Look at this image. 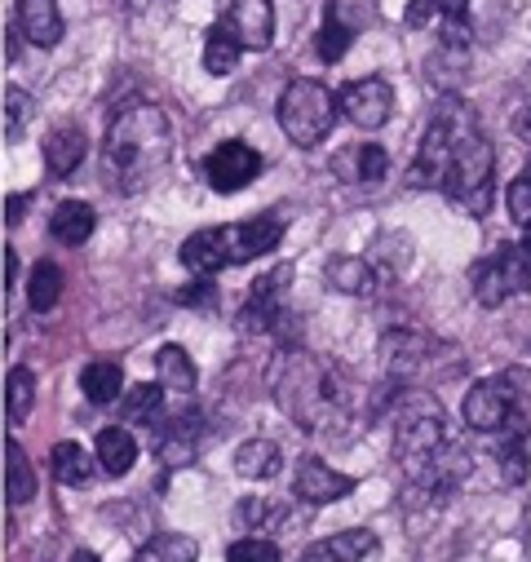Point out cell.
Masks as SVG:
<instances>
[{"label":"cell","instance_id":"22","mask_svg":"<svg viewBox=\"0 0 531 562\" xmlns=\"http://www.w3.org/2000/svg\"><path fill=\"white\" fill-rule=\"evenodd\" d=\"M120 426H151L160 430V420H165V385H128L124 390V403H120Z\"/></svg>","mask_w":531,"mask_h":562},{"label":"cell","instance_id":"1","mask_svg":"<svg viewBox=\"0 0 531 562\" xmlns=\"http://www.w3.org/2000/svg\"><path fill=\"white\" fill-rule=\"evenodd\" d=\"M169 115L156 102H124L115 106L102 143V169L115 191H143L169 165Z\"/></svg>","mask_w":531,"mask_h":562},{"label":"cell","instance_id":"29","mask_svg":"<svg viewBox=\"0 0 531 562\" xmlns=\"http://www.w3.org/2000/svg\"><path fill=\"white\" fill-rule=\"evenodd\" d=\"M5 496H10V505H27L36 496V474H32V461L19 448V439H5Z\"/></svg>","mask_w":531,"mask_h":562},{"label":"cell","instance_id":"19","mask_svg":"<svg viewBox=\"0 0 531 562\" xmlns=\"http://www.w3.org/2000/svg\"><path fill=\"white\" fill-rule=\"evenodd\" d=\"M284 465V452L275 439H244L235 448V474L248 479V483H271Z\"/></svg>","mask_w":531,"mask_h":562},{"label":"cell","instance_id":"34","mask_svg":"<svg viewBox=\"0 0 531 562\" xmlns=\"http://www.w3.org/2000/svg\"><path fill=\"white\" fill-rule=\"evenodd\" d=\"M443 14V45L465 49L470 45V0H434Z\"/></svg>","mask_w":531,"mask_h":562},{"label":"cell","instance_id":"38","mask_svg":"<svg viewBox=\"0 0 531 562\" xmlns=\"http://www.w3.org/2000/svg\"><path fill=\"white\" fill-rule=\"evenodd\" d=\"M500 381H505V390H509L513 407L527 416V407H531V368L513 363V368H505V372H500Z\"/></svg>","mask_w":531,"mask_h":562},{"label":"cell","instance_id":"5","mask_svg":"<svg viewBox=\"0 0 531 562\" xmlns=\"http://www.w3.org/2000/svg\"><path fill=\"white\" fill-rule=\"evenodd\" d=\"M470 124H478V115H474V106H465L461 98H439V106H434V115H430V128H426V137H421V147H417V160H413V169H408V182L413 187H439L443 191V182H448V173H452V160H456V143H461V133L470 128Z\"/></svg>","mask_w":531,"mask_h":562},{"label":"cell","instance_id":"18","mask_svg":"<svg viewBox=\"0 0 531 562\" xmlns=\"http://www.w3.org/2000/svg\"><path fill=\"white\" fill-rule=\"evenodd\" d=\"M89 156V137L76 128V124H63L45 137V165L54 178H71Z\"/></svg>","mask_w":531,"mask_h":562},{"label":"cell","instance_id":"45","mask_svg":"<svg viewBox=\"0 0 531 562\" xmlns=\"http://www.w3.org/2000/svg\"><path fill=\"white\" fill-rule=\"evenodd\" d=\"M513 133L522 137V143H531V106H522V111L513 115Z\"/></svg>","mask_w":531,"mask_h":562},{"label":"cell","instance_id":"49","mask_svg":"<svg viewBox=\"0 0 531 562\" xmlns=\"http://www.w3.org/2000/svg\"><path fill=\"white\" fill-rule=\"evenodd\" d=\"M133 5H147V0H133Z\"/></svg>","mask_w":531,"mask_h":562},{"label":"cell","instance_id":"42","mask_svg":"<svg viewBox=\"0 0 531 562\" xmlns=\"http://www.w3.org/2000/svg\"><path fill=\"white\" fill-rule=\"evenodd\" d=\"M434 14H439L434 0H413V5L404 10V23H408V27H430Z\"/></svg>","mask_w":531,"mask_h":562},{"label":"cell","instance_id":"41","mask_svg":"<svg viewBox=\"0 0 531 562\" xmlns=\"http://www.w3.org/2000/svg\"><path fill=\"white\" fill-rule=\"evenodd\" d=\"M505 204H509V217H513L518 226H527V222H531V182H527L522 173L509 182V191H505Z\"/></svg>","mask_w":531,"mask_h":562},{"label":"cell","instance_id":"15","mask_svg":"<svg viewBox=\"0 0 531 562\" xmlns=\"http://www.w3.org/2000/svg\"><path fill=\"white\" fill-rule=\"evenodd\" d=\"M346 10H350V0H328V5H324V27H319V36H315L319 63H341V58L350 54V45H354V36H359V23H354Z\"/></svg>","mask_w":531,"mask_h":562},{"label":"cell","instance_id":"32","mask_svg":"<svg viewBox=\"0 0 531 562\" xmlns=\"http://www.w3.org/2000/svg\"><path fill=\"white\" fill-rule=\"evenodd\" d=\"M32 403H36L32 368H10V376H5V416H10V426H23V420L32 416Z\"/></svg>","mask_w":531,"mask_h":562},{"label":"cell","instance_id":"25","mask_svg":"<svg viewBox=\"0 0 531 562\" xmlns=\"http://www.w3.org/2000/svg\"><path fill=\"white\" fill-rule=\"evenodd\" d=\"M381 270L372 266V257H332L328 261V284L337 293H350V297H363L376 289Z\"/></svg>","mask_w":531,"mask_h":562},{"label":"cell","instance_id":"36","mask_svg":"<svg viewBox=\"0 0 531 562\" xmlns=\"http://www.w3.org/2000/svg\"><path fill=\"white\" fill-rule=\"evenodd\" d=\"M226 562H280V544L266 536H244L226 549Z\"/></svg>","mask_w":531,"mask_h":562},{"label":"cell","instance_id":"30","mask_svg":"<svg viewBox=\"0 0 531 562\" xmlns=\"http://www.w3.org/2000/svg\"><path fill=\"white\" fill-rule=\"evenodd\" d=\"M133 562H200V544L182 531H160L138 549Z\"/></svg>","mask_w":531,"mask_h":562},{"label":"cell","instance_id":"26","mask_svg":"<svg viewBox=\"0 0 531 562\" xmlns=\"http://www.w3.org/2000/svg\"><path fill=\"white\" fill-rule=\"evenodd\" d=\"M80 390H84L89 403L106 407V403H115L120 390H124V368L111 363V359H93V363H84V372H80Z\"/></svg>","mask_w":531,"mask_h":562},{"label":"cell","instance_id":"16","mask_svg":"<svg viewBox=\"0 0 531 562\" xmlns=\"http://www.w3.org/2000/svg\"><path fill=\"white\" fill-rule=\"evenodd\" d=\"M332 173H337L341 182H381V178L389 173V156H385V147H376V143H354V147L337 151Z\"/></svg>","mask_w":531,"mask_h":562},{"label":"cell","instance_id":"7","mask_svg":"<svg viewBox=\"0 0 531 562\" xmlns=\"http://www.w3.org/2000/svg\"><path fill=\"white\" fill-rule=\"evenodd\" d=\"M337 106L341 102L332 98L328 85H319L310 76H297V80L284 85L275 115H280V128H284V137H289L293 147L315 151L319 143H328V133L337 124Z\"/></svg>","mask_w":531,"mask_h":562},{"label":"cell","instance_id":"8","mask_svg":"<svg viewBox=\"0 0 531 562\" xmlns=\"http://www.w3.org/2000/svg\"><path fill=\"white\" fill-rule=\"evenodd\" d=\"M452 355V346H443L439 337L421 333V328H394L381 337V372L389 376L394 390H417L426 376L443 372V359Z\"/></svg>","mask_w":531,"mask_h":562},{"label":"cell","instance_id":"27","mask_svg":"<svg viewBox=\"0 0 531 562\" xmlns=\"http://www.w3.org/2000/svg\"><path fill=\"white\" fill-rule=\"evenodd\" d=\"M156 372H160V385H165V390H173V394H195L200 372H195V363H191V355H187L182 346H160V350H156Z\"/></svg>","mask_w":531,"mask_h":562},{"label":"cell","instance_id":"2","mask_svg":"<svg viewBox=\"0 0 531 562\" xmlns=\"http://www.w3.org/2000/svg\"><path fill=\"white\" fill-rule=\"evenodd\" d=\"M271 394L297 430H324L346 407V376L302 346H280L271 363Z\"/></svg>","mask_w":531,"mask_h":562},{"label":"cell","instance_id":"33","mask_svg":"<svg viewBox=\"0 0 531 562\" xmlns=\"http://www.w3.org/2000/svg\"><path fill=\"white\" fill-rule=\"evenodd\" d=\"M239 54H244V45H239L222 23L204 36V71H208V76H230L235 63H239Z\"/></svg>","mask_w":531,"mask_h":562},{"label":"cell","instance_id":"10","mask_svg":"<svg viewBox=\"0 0 531 562\" xmlns=\"http://www.w3.org/2000/svg\"><path fill=\"white\" fill-rule=\"evenodd\" d=\"M461 416H465V426L474 435H500L505 426H513L522 412L513 407V398H509V390H505V381L496 372V376H483V381L470 385V394L461 403Z\"/></svg>","mask_w":531,"mask_h":562},{"label":"cell","instance_id":"4","mask_svg":"<svg viewBox=\"0 0 531 562\" xmlns=\"http://www.w3.org/2000/svg\"><path fill=\"white\" fill-rule=\"evenodd\" d=\"M443 448H448L443 407L434 403L430 390H408L404 407H398V420H394V461L404 465V474L421 487Z\"/></svg>","mask_w":531,"mask_h":562},{"label":"cell","instance_id":"40","mask_svg":"<svg viewBox=\"0 0 531 562\" xmlns=\"http://www.w3.org/2000/svg\"><path fill=\"white\" fill-rule=\"evenodd\" d=\"M239 518H244L252 531H261L266 522H284V505H275V501H244V505H239Z\"/></svg>","mask_w":531,"mask_h":562},{"label":"cell","instance_id":"28","mask_svg":"<svg viewBox=\"0 0 531 562\" xmlns=\"http://www.w3.org/2000/svg\"><path fill=\"white\" fill-rule=\"evenodd\" d=\"M49 470H54V479H58L63 487H89V479H93L89 452H84L80 443H71V439L54 443V452H49Z\"/></svg>","mask_w":531,"mask_h":562},{"label":"cell","instance_id":"20","mask_svg":"<svg viewBox=\"0 0 531 562\" xmlns=\"http://www.w3.org/2000/svg\"><path fill=\"white\" fill-rule=\"evenodd\" d=\"M527 416H518L513 426H505L500 430V443H496V470H500V483H509V487H518V483H527Z\"/></svg>","mask_w":531,"mask_h":562},{"label":"cell","instance_id":"14","mask_svg":"<svg viewBox=\"0 0 531 562\" xmlns=\"http://www.w3.org/2000/svg\"><path fill=\"white\" fill-rule=\"evenodd\" d=\"M200 443H204V420H200V412H178V416H169L165 426L156 430V457H160L169 470L191 465L195 452H200Z\"/></svg>","mask_w":531,"mask_h":562},{"label":"cell","instance_id":"21","mask_svg":"<svg viewBox=\"0 0 531 562\" xmlns=\"http://www.w3.org/2000/svg\"><path fill=\"white\" fill-rule=\"evenodd\" d=\"M93 457H98L102 474H111V479H124V474L133 470V461H138V439H133L124 426H106V430H98Z\"/></svg>","mask_w":531,"mask_h":562},{"label":"cell","instance_id":"39","mask_svg":"<svg viewBox=\"0 0 531 562\" xmlns=\"http://www.w3.org/2000/svg\"><path fill=\"white\" fill-rule=\"evenodd\" d=\"M173 302H178V306H195V311H213V306H217V289L208 284V274H195V284L178 289Z\"/></svg>","mask_w":531,"mask_h":562},{"label":"cell","instance_id":"46","mask_svg":"<svg viewBox=\"0 0 531 562\" xmlns=\"http://www.w3.org/2000/svg\"><path fill=\"white\" fill-rule=\"evenodd\" d=\"M14 279H19V252L5 248V289H14Z\"/></svg>","mask_w":531,"mask_h":562},{"label":"cell","instance_id":"3","mask_svg":"<svg viewBox=\"0 0 531 562\" xmlns=\"http://www.w3.org/2000/svg\"><path fill=\"white\" fill-rule=\"evenodd\" d=\"M284 239V217L266 213V217H248V222H230V226H208V231H195L187 244H182V266L191 274H217L226 266H244V261H257L271 248H280Z\"/></svg>","mask_w":531,"mask_h":562},{"label":"cell","instance_id":"24","mask_svg":"<svg viewBox=\"0 0 531 562\" xmlns=\"http://www.w3.org/2000/svg\"><path fill=\"white\" fill-rule=\"evenodd\" d=\"M470 289H474L478 306H487V311H496V306H505L513 297L509 279H505V266H500V252H492V257L470 266Z\"/></svg>","mask_w":531,"mask_h":562},{"label":"cell","instance_id":"37","mask_svg":"<svg viewBox=\"0 0 531 562\" xmlns=\"http://www.w3.org/2000/svg\"><path fill=\"white\" fill-rule=\"evenodd\" d=\"M32 120V93L23 89H5V143H19V133Z\"/></svg>","mask_w":531,"mask_h":562},{"label":"cell","instance_id":"11","mask_svg":"<svg viewBox=\"0 0 531 562\" xmlns=\"http://www.w3.org/2000/svg\"><path fill=\"white\" fill-rule=\"evenodd\" d=\"M337 102H341V115H346L354 128H363V133L381 128V124L394 115V89H389L385 76L350 80V85L337 93Z\"/></svg>","mask_w":531,"mask_h":562},{"label":"cell","instance_id":"47","mask_svg":"<svg viewBox=\"0 0 531 562\" xmlns=\"http://www.w3.org/2000/svg\"><path fill=\"white\" fill-rule=\"evenodd\" d=\"M522 244H527V248H531V222H527V226H522Z\"/></svg>","mask_w":531,"mask_h":562},{"label":"cell","instance_id":"23","mask_svg":"<svg viewBox=\"0 0 531 562\" xmlns=\"http://www.w3.org/2000/svg\"><path fill=\"white\" fill-rule=\"evenodd\" d=\"M93 226H98V213H93L84 200H63V204L54 209V217H49V235H54L58 244H67V248L89 244Z\"/></svg>","mask_w":531,"mask_h":562},{"label":"cell","instance_id":"44","mask_svg":"<svg viewBox=\"0 0 531 562\" xmlns=\"http://www.w3.org/2000/svg\"><path fill=\"white\" fill-rule=\"evenodd\" d=\"M27 204H32V195H10V200H5V222L19 226V222L27 217Z\"/></svg>","mask_w":531,"mask_h":562},{"label":"cell","instance_id":"12","mask_svg":"<svg viewBox=\"0 0 531 562\" xmlns=\"http://www.w3.org/2000/svg\"><path fill=\"white\" fill-rule=\"evenodd\" d=\"M222 27L244 45V49H271L275 45V5L271 0H230Z\"/></svg>","mask_w":531,"mask_h":562},{"label":"cell","instance_id":"48","mask_svg":"<svg viewBox=\"0 0 531 562\" xmlns=\"http://www.w3.org/2000/svg\"><path fill=\"white\" fill-rule=\"evenodd\" d=\"M522 178H527V182H531V160H527V169H522Z\"/></svg>","mask_w":531,"mask_h":562},{"label":"cell","instance_id":"13","mask_svg":"<svg viewBox=\"0 0 531 562\" xmlns=\"http://www.w3.org/2000/svg\"><path fill=\"white\" fill-rule=\"evenodd\" d=\"M350 492H354V479L332 470L319 457H302L293 470V496L306 505H332V501H346Z\"/></svg>","mask_w":531,"mask_h":562},{"label":"cell","instance_id":"9","mask_svg":"<svg viewBox=\"0 0 531 562\" xmlns=\"http://www.w3.org/2000/svg\"><path fill=\"white\" fill-rule=\"evenodd\" d=\"M261 169H266L261 151L248 147V143H239V137H230V143H222V147H213L204 156V178H208V187L217 195H235V191L252 187L261 178Z\"/></svg>","mask_w":531,"mask_h":562},{"label":"cell","instance_id":"35","mask_svg":"<svg viewBox=\"0 0 531 562\" xmlns=\"http://www.w3.org/2000/svg\"><path fill=\"white\" fill-rule=\"evenodd\" d=\"M500 266H505V279H509L513 297H518V293H531V248H527V244L500 248Z\"/></svg>","mask_w":531,"mask_h":562},{"label":"cell","instance_id":"43","mask_svg":"<svg viewBox=\"0 0 531 562\" xmlns=\"http://www.w3.org/2000/svg\"><path fill=\"white\" fill-rule=\"evenodd\" d=\"M302 562H346V558L337 553V544H332V540H315V544L302 553Z\"/></svg>","mask_w":531,"mask_h":562},{"label":"cell","instance_id":"31","mask_svg":"<svg viewBox=\"0 0 531 562\" xmlns=\"http://www.w3.org/2000/svg\"><path fill=\"white\" fill-rule=\"evenodd\" d=\"M58 297H63V270L54 261H36V270L27 279V306L36 315H49L58 306Z\"/></svg>","mask_w":531,"mask_h":562},{"label":"cell","instance_id":"6","mask_svg":"<svg viewBox=\"0 0 531 562\" xmlns=\"http://www.w3.org/2000/svg\"><path fill=\"white\" fill-rule=\"evenodd\" d=\"M492 191H496V151L487 143L483 124H470L456 143V160H452V173L443 182V195L461 213L483 217L492 209Z\"/></svg>","mask_w":531,"mask_h":562},{"label":"cell","instance_id":"17","mask_svg":"<svg viewBox=\"0 0 531 562\" xmlns=\"http://www.w3.org/2000/svg\"><path fill=\"white\" fill-rule=\"evenodd\" d=\"M19 27L32 45L54 49L63 41V10L58 0H19Z\"/></svg>","mask_w":531,"mask_h":562}]
</instances>
